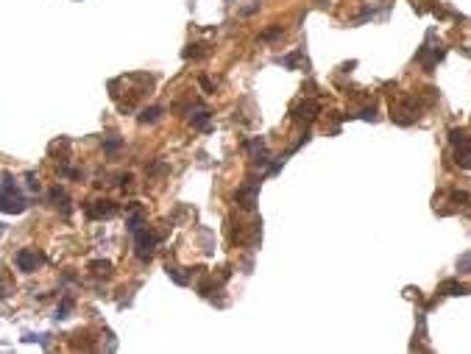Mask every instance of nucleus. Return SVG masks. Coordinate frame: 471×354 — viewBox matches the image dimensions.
<instances>
[{"label":"nucleus","instance_id":"1","mask_svg":"<svg viewBox=\"0 0 471 354\" xmlns=\"http://www.w3.org/2000/svg\"><path fill=\"white\" fill-rule=\"evenodd\" d=\"M25 198L17 193V190H0V212H9V215H20L25 212Z\"/></svg>","mask_w":471,"mask_h":354},{"label":"nucleus","instance_id":"2","mask_svg":"<svg viewBox=\"0 0 471 354\" xmlns=\"http://www.w3.org/2000/svg\"><path fill=\"white\" fill-rule=\"evenodd\" d=\"M134 243H137V257H140V259H151V251H154V245L159 243V237L151 234L148 229H137Z\"/></svg>","mask_w":471,"mask_h":354},{"label":"nucleus","instance_id":"3","mask_svg":"<svg viewBox=\"0 0 471 354\" xmlns=\"http://www.w3.org/2000/svg\"><path fill=\"white\" fill-rule=\"evenodd\" d=\"M14 265H17V271H23V274H34L36 265H39V254L31 251V248H23V251H17V257H14Z\"/></svg>","mask_w":471,"mask_h":354},{"label":"nucleus","instance_id":"4","mask_svg":"<svg viewBox=\"0 0 471 354\" xmlns=\"http://www.w3.org/2000/svg\"><path fill=\"white\" fill-rule=\"evenodd\" d=\"M114 212H117V207H114L112 201H92V204H87V215H90L92 221H98V218H112Z\"/></svg>","mask_w":471,"mask_h":354},{"label":"nucleus","instance_id":"5","mask_svg":"<svg viewBox=\"0 0 471 354\" xmlns=\"http://www.w3.org/2000/svg\"><path fill=\"white\" fill-rule=\"evenodd\" d=\"M315 114H318V103L315 100H301V103H296L293 106V117L296 120H315Z\"/></svg>","mask_w":471,"mask_h":354},{"label":"nucleus","instance_id":"6","mask_svg":"<svg viewBox=\"0 0 471 354\" xmlns=\"http://www.w3.org/2000/svg\"><path fill=\"white\" fill-rule=\"evenodd\" d=\"M254 193H257V187H243V190H237V193H235V198L243 201L246 209H251V207H254Z\"/></svg>","mask_w":471,"mask_h":354},{"label":"nucleus","instance_id":"7","mask_svg":"<svg viewBox=\"0 0 471 354\" xmlns=\"http://www.w3.org/2000/svg\"><path fill=\"white\" fill-rule=\"evenodd\" d=\"M440 293H443V296H463V293H466V288H463L460 282H455V279H449V282H443V285H440Z\"/></svg>","mask_w":471,"mask_h":354},{"label":"nucleus","instance_id":"8","mask_svg":"<svg viewBox=\"0 0 471 354\" xmlns=\"http://www.w3.org/2000/svg\"><path fill=\"white\" fill-rule=\"evenodd\" d=\"M159 117H162V106H151L140 114V123H157Z\"/></svg>","mask_w":471,"mask_h":354},{"label":"nucleus","instance_id":"9","mask_svg":"<svg viewBox=\"0 0 471 354\" xmlns=\"http://www.w3.org/2000/svg\"><path fill=\"white\" fill-rule=\"evenodd\" d=\"M457 165L471 167V145H469V143H466V145H460V148H457Z\"/></svg>","mask_w":471,"mask_h":354},{"label":"nucleus","instance_id":"10","mask_svg":"<svg viewBox=\"0 0 471 354\" xmlns=\"http://www.w3.org/2000/svg\"><path fill=\"white\" fill-rule=\"evenodd\" d=\"M126 226H128V232H131V234H134L137 229H142V212H140V209H134L131 215H128Z\"/></svg>","mask_w":471,"mask_h":354},{"label":"nucleus","instance_id":"11","mask_svg":"<svg viewBox=\"0 0 471 354\" xmlns=\"http://www.w3.org/2000/svg\"><path fill=\"white\" fill-rule=\"evenodd\" d=\"M70 310H73V299H70V296H64V299H62V304H59V310H56V318H59V321H64V318L70 315Z\"/></svg>","mask_w":471,"mask_h":354},{"label":"nucleus","instance_id":"12","mask_svg":"<svg viewBox=\"0 0 471 354\" xmlns=\"http://www.w3.org/2000/svg\"><path fill=\"white\" fill-rule=\"evenodd\" d=\"M190 120H192V126H195V129H206V126H209V112H204V109L195 112Z\"/></svg>","mask_w":471,"mask_h":354},{"label":"nucleus","instance_id":"13","mask_svg":"<svg viewBox=\"0 0 471 354\" xmlns=\"http://www.w3.org/2000/svg\"><path fill=\"white\" fill-rule=\"evenodd\" d=\"M168 276L173 279L176 285H187V282H190V276H187V274H181V268H170L168 265Z\"/></svg>","mask_w":471,"mask_h":354},{"label":"nucleus","instance_id":"14","mask_svg":"<svg viewBox=\"0 0 471 354\" xmlns=\"http://www.w3.org/2000/svg\"><path fill=\"white\" fill-rule=\"evenodd\" d=\"M449 140H452L455 145H466V143H469L466 131H460V129H452V131H449Z\"/></svg>","mask_w":471,"mask_h":354},{"label":"nucleus","instance_id":"15","mask_svg":"<svg viewBox=\"0 0 471 354\" xmlns=\"http://www.w3.org/2000/svg\"><path fill=\"white\" fill-rule=\"evenodd\" d=\"M92 268H95L98 274H109V271H112V262H109V259H95Z\"/></svg>","mask_w":471,"mask_h":354},{"label":"nucleus","instance_id":"16","mask_svg":"<svg viewBox=\"0 0 471 354\" xmlns=\"http://www.w3.org/2000/svg\"><path fill=\"white\" fill-rule=\"evenodd\" d=\"M120 145H123V140H117V137H114V140H106V145H103V148H106V154H114Z\"/></svg>","mask_w":471,"mask_h":354},{"label":"nucleus","instance_id":"17","mask_svg":"<svg viewBox=\"0 0 471 354\" xmlns=\"http://www.w3.org/2000/svg\"><path fill=\"white\" fill-rule=\"evenodd\" d=\"M276 36H282V28H270V31H265L259 39H265V42H270V39H276Z\"/></svg>","mask_w":471,"mask_h":354},{"label":"nucleus","instance_id":"18","mask_svg":"<svg viewBox=\"0 0 471 354\" xmlns=\"http://www.w3.org/2000/svg\"><path fill=\"white\" fill-rule=\"evenodd\" d=\"M296 62H298V53H290V56H284V59H279V64H284V67H296Z\"/></svg>","mask_w":471,"mask_h":354},{"label":"nucleus","instance_id":"19","mask_svg":"<svg viewBox=\"0 0 471 354\" xmlns=\"http://www.w3.org/2000/svg\"><path fill=\"white\" fill-rule=\"evenodd\" d=\"M25 184H28V190H39V178H36L34 173H28V176H25Z\"/></svg>","mask_w":471,"mask_h":354},{"label":"nucleus","instance_id":"20","mask_svg":"<svg viewBox=\"0 0 471 354\" xmlns=\"http://www.w3.org/2000/svg\"><path fill=\"white\" fill-rule=\"evenodd\" d=\"M201 87L206 89V92H212V81H209V78H201Z\"/></svg>","mask_w":471,"mask_h":354}]
</instances>
